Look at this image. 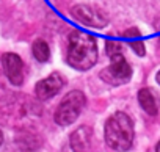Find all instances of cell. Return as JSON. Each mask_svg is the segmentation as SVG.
Listing matches in <instances>:
<instances>
[{
    "instance_id": "cell-1",
    "label": "cell",
    "mask_w": 160,
    "mask_h": 152,
    "mask_svg": "<svg viewBox=\"0 0 160 152\" xmlns=\"http://www.w3.org/2000/svg\"><path fill=\"white\" fill-rule=\"evenodd\" d=\"M69 66L77 71H88L98 61V42L96 39L85 33L75 30L68 38V53Z\"/></svg>"
},
{
    "instance_id": "cell-2",
    "label": "cell",
    "mask_w": 160,
    "mask_h": 152,
    "mask_svg": "<svg viewBox=\"0 0 160 152\" xmlns=\"http://www.w3.org/2000/svg\"><path fill=\"white\" fill-rule=\"evenodd\" d=\"M133 122L132 119L122 113H113L105 122V141L115 150H129L133 144Z\"/></svg>"
},
{
    "instance_id": "cell-3",
    "label": "cell",
    "mask_w": 160,
    "mask_h": 152,
    "mask_svg": "<svg viewBox=\"0 0 160 152\" xmlns=\"http://www.w3.org/2000/svg\"><path fill=\"white\" fill-rule=\"evenodd\" d=\"M85 104H87V97L82 91H78V90L69 91L61 99V102L58 104V107L55 110V116H53L55 122L63 127L71 125L80 116L82 110L85 108Z\"/></svg>"
},
{
    "instance_id": "cell-4",
    "label": "cell",
    "mask_w": 160,
    "mask_h": 152,
    "mask_svg": "<svg viewBox=\"0 0 160 152\" xmlns=\"http://www.w3.org/2000/svg\"><path fill=\"white\" fill-rule=\"evenodd\" d=\"M99 77L107 85L119 86V85H124V83H127L130 80V77H132V67L126 61L124 56H119V58L112 60L110 66H107V67H104L101 71Z\"/></svg>"
},
{
    "instance_id": "cell-5",
    "label": "cell",
    "mask_w": 160,
    "mask_h": 152,
    "mask_svg": "<svg viewBox=\"0 0 160 152\" xmlns=\"http://www.w3.org/2000/svg\"><path fill=\"white\" fill-rule=\"evenodd\" d=\"M71 13L75 21H78L83 25H88L93 28H104L107 25V19L104 17V14L90 5H77L72 8Z\"/></svg>"
},
{
    "instance_id": "cell-6",
    "label": "cell",
    "mask_w": 160,
    "mask_h": 152,
    "mask_svg": "<svg viewBox=\"0 0 160 152\" xmlns=\"http://www.w3.org/2000/svg\"><path fill=\"white\" fill-rule=\"evenodd\" d=\"M2 66H3L7 79L14 86H21L24 83V63H22L19 55L11 53V52L3 53L2 55Z\"/></svg>"
},
{
    "instance_id": "cell-7",
    "label": "cell",
    "mask_w": 160,
    "mask_h": 152,
    "mask_svg": "<svg viewBox=\"0 0 160 152\" xmlns=\"http://www.w3.org/2000/svg\"><path fill=\"white\" fill-rule=\"evenodd\" d=\"M63 85H64L63 77H61L60 74L53 72V74L49 75V77H46V79H42V80H39L36 83L35 93H36L38 99L49 101V99H52L53 96H57L60 93V90L63 88Z\"/></svg>"
},
{
    "instance_id": "cell-8",
    "label": "cell",
    "mask_w": 160,
    "mask_h": 152,
    "mask_svg": "<svg viewBox=\"0 0 160 152\" xmlns=\"http://www.w3.org/2000/svg\"><path fill=\"white\" fill-rule=\"evenodd\" d=\"M91 141V129L87 125L78 127L72 135H71V147L74 152H87L90 147Z\"/></svg>"
},
{
    "instance_id": "cell-9",
    "label": "cell",
    "mask_w": 160,
    "mask_h": 152,
    "mask_svg": "<svg viewBox=\"0 0 160 152\" xmlns=\"http://www.w3.org/2000/svg\"><path fill=\"white\" fill-rule=\"evenodd\" d=\"M138 102L140 107L151 116H155L158 113V102L154 96V93L149 88H141L138 91Z\"/></svg>"
},
{
    "instance_id": "cell-10",
    "label": "cell",
    "mask_w": 160,
    "mask_h": 152,
    "mask_svg": "<svg viewBox=\"0 0 160 152\" xmlns=\"http://www.w3.org/2000/svg\"><path fill=\"white\" fill-rule=\"evenodd\" d=\"M32 53L39 63H46L50 58V47L44 39H36L32 46Z\"/></svg>"
},
{
    "instance_id": "cell-11",
    "label": "cell",
    "mask_w": 160,
    "mask_h": 152,
    "mask_svg": "<svg viewBox=\"0 0 160 152\" xmlns=\"http://www.w3.org/2000/svg\"><path fill=\"white\" fill-rule=\"evenodd\" d=\"M105 49H107V55L110 56V60L122 56V47H121V44L118 41H107Z\"/></svg>"
},
{
    "instance_id": "cell-12",
    "label": "cell",
    "mask_w": 160,
    "mask_h": 152,
    "mask_svg": "<svg viewBox=\"0 0 160 152\" xmlns=\"http://www.w3.org/2000/svg\"><path fill=\"white\" fill-rule=\"evenodd\" d=\"M129 44H130V47L133 49V52H135L137 55L143 56V55L146 53V52H144V50H146V47H144V42H143L141 39H138V38H137V39H130V41H129Z\"/></svg>"
},
{
    "instance_id": "cell-13",
    "label": "cell",
    "mask_w": 160,
    "mask_h": 152,
    "mask_svg": "<svg viewBox=\"0 0 160 152\" xmlns=\"http://www.w3.org/2000/svg\"><path fill=\"white\" fill-rule=\"evenodd\" d=\"M2 143H3V133H2V130H0V146H2Z\"/></svg>"
},
{
    "instance_id": "cell-14",
    "label": "cell",
    "mask_w": 160,
    "mask_h": 152,
    "mask_svg": "<svg viewBox=\"0 0 160 152\" xmlns=\"http://www.w3.org/2000/svg\"><path fill=\"white\" fill-rule=\"evenodd\" d=\"M155 152H160V141H158L157 146H155Z\"/></svg>"
},
{
    "instance_id": "cell-15",
    "label": "cell",
    "mask_w": 160,
    "mask_h": 152,
    "mask_svg": "<svg viewBox=\"0 0 160 152\" xmlns=\"http://www.w3.org/2000/svg\"><path fill=\"white\" fill-rule=\"evenodd\" d=\"M157 83H158V85H160V71H158V72H157Z\"/></svg>"
}]
</instances>
